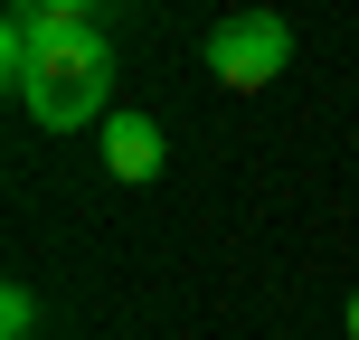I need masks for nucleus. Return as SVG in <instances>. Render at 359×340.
Returning <instances> with one entry per match:
<instances>
[{
  "instance_id": "f257e3e1",
  "label": "nucleus",
  "mask_w": 359,
  "mask_h": 340,
  "mask_svg": "<svg viewBox=\"0 0 359 340\" xmlns=\"http://www.w3.org/2000/svg\"><path fill=\"white\" fill-rule=\"evenodd\" d=\"M0 76H10L19 114L48 132H76V123L104 132L114 114V38L76 0H19L0 19Z\"/></svg>"
},
{
  "instance_id": "f03ea898",
  "label": "nucleus",
  "mask_w": 359,
  "mask_h": 340,
  "mask_svg": "<svg viewBox=\"0 0 359 340\" xmlns=\"http://www.w3.org/2000/svg\"><path fill=\"white\" fill-rule=\"evenodd\" d=\"M198 67H208V86H227V95H265L274 76L293 67L284 10H227V19L208 29V48H198Z\"/></svg>"
},
{
  "instance_id": "7ed1b4c3",
  "label": "nucleus",
  "mask_w": 359,
  "mask_h": 340,
  "mask_svg": "<svg viewBox=\"0 0 359 340\" xmlns=\"http://www.w3.org/2000/svg\"><path fill=\"white\" fill-rule=\"evenodd\" d=\"M161 161H170V142H161V123H151V114H104V170L114 179H133V189H142V179H161Z\"/></svg>"
},
{
  "instance_id": "20e7f679",
  "label": "nucleus",
  "mask_w": 359,
  "mask_h": 340,
  "mask_svg": "<svg viewBox=\"0 0 359 340\" xmlns=\"http://www.w3.org/2000/svg\"><path fill=\"white\" fill-rule=\"evenodd\" d=\"M38 331V293L29 284H0V340H29Z\"/></svg>"
},
{
  "instance_id": "39448f33",
  "label": "nucleus",
  "mask_w": 359,
  "mask_h": 340,
  "mask_svg": "<svg viewBox=\"0 0 359 340\" xmlns=\"http://www.w3.org/2000/svg\"><path fill=\"white\" fill-rule=\"evenodd\" d=\"M350 340H359V293H350Z\"/></svg>"
}]
</instances>
